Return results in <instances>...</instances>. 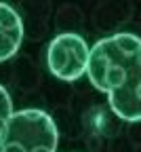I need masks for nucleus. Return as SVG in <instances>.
Wrapping results in <instances>:
<instances>
[{
    "label": "nucleus",
    "instance_id": "2",
    "mask_svg": "<svg viewBox=\"0 0 141 152\" xmlns=\"http://www.w3.org/2000/svg\"><path fill=\"white\" fill-rule=\"evenodd\" d=\"M59 131L44 110L13 112L0 133V152H57Z\"/></svg>",
    "mask_w": 141,
    "mask_h": 152
},
{
    "label": "nucleus",
    "instance_id": "1",
    "mask_svg": "<svg viewBox=\"0 0 141 152\" xmlns=\"http://www.w3.org/2000/svg\"><path fill=\"white\" fill-rule=\"evenodd\" d=\"M86 76L95 89L108 93L110 108L126 123L141 121V38L118 32L91 47Z\"/></svg>",
    "mask_w": 141,
    "mask_h": 152
},
{
    "label": "nucleus",
    "instance_id": "4",
    "mask_svg": "<svg viewBox=\"0 0 141 152\" xmlns=\"http://www.w3.org/2000/svg\"><path fill=\"white\" fill-rule=\"evenodd\" d=\"M23 42V21L19 13L0 2V61H7L17 55Z\"/></svg>",
    "mask_w": 141,
    "mask_h": 152
},
{
    "label": "nucleus",
    "instance_id": "5",
    "mask_svg": "<svg viewBox=\"0 0 141 152\" xmlns=\"http://www.w3.org/2000/svg\"><path fill=\"white\" fill-rule=\"evenodd\" d=\"M11 116H13V99H11L9 91L0 85V133H2V129L7 127Z\"/></svg>",
    "mask_w": 141,
    "mask_h": 152
},
{
    "label": "nucleus",
    "instance_id": "3",
    "mask_svg": "<svg viewBox=\"0 0 141 152\" xmlns=\"http://www.w3.org/2000/svg\"><path fill=\"white\" fill-rule=\"evenodd\" d=\"M89 57L91 47L84 38L74 32H63L51 40L47 49V66L55 78L74 83L86 74Z\"/></svg>",
    "mask_w": 141,
    "mask_h": 152
}]
</instances>
